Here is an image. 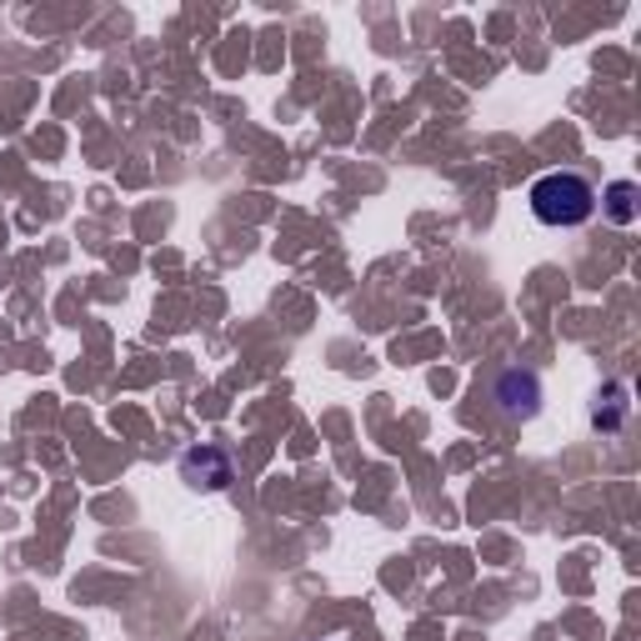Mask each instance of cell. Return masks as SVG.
<instances>
[{"label": "cell", "instance_id": "1", "mask_svg": "<svg viewBox=\"0 0 641 641\" xmlns=\"http://www.w3.org/2000/svg\"><path fill=\"white\" fill-rule=\"evenodd\" d=\"M526 201H532V216L552 231H571L581 221H591V211H597V191H591L587 175L576 171H552L542 181H532Z\"/></svg>", "mask_w": 641, "mask_h": 641}, {"label": "cell", "instance_id": "2", "mask_svg": "<svg viewBox=\"0 0 641 641\" xmlns=\"http://www.w3.org/2000/svg\"><path fill=\"white\" fill-rule=\"evenodd\" d=\"M491 402L501 406L506 416H536V402H542V386H536V376L532 371H522V366H506L496 376V386H491Z\"/></svg>", "mask_w": 641, "mask_h": 641}, {"label": "cell", "instance_id": "3", "mask_svg": "<svg viewBox=\"0 0 641 641\" xmlns=\"http://www.w3.org/2000/svg\"><path fill=\"white\" fill-rule=\"evenodd\" d=\"M231 461L221 457V451H211V446H196V451H185L181 457V481L196 491H226L231 487Z\"/></svg>", "mask_w": 641, "mask_h": 641}, {"label": "cell", "instance_id": "4", "mask_svg": "<svg viewBox=\"0 0 641 641\" xmlns=\"http://www.w3.org/2000/svg\"><path fill=\"white\" fill-rule=\"evenodd\" d=\"M607 216L617 221V226H631V221H637V185L631 181L607 185Z\"/></svg>", "mask_w": 641, "mask_h": 641}]
</instances>
